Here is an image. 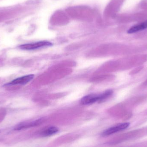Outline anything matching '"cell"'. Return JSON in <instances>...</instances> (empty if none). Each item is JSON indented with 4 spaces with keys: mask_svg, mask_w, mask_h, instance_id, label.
Listing matches in <instances>:
<instances>
[{
    "mask_svg": "<svg viewBox=\"0 0 147 147\" xmlns=\"http://www.w3.org/2000/svg\"><path fill=\"white\" fill-rule=\"evenodd\" d=\"M112 94V90H108L101 94H89L82 98L80 103L84 105H89L97 102H101L108 99Z\"/></svg>",
    "mask_w": 147,
    "mask_h": 147,
    "instance_id": "1",
    "label": "cell"
},
{
    "mask_svg": "<svg viewBox=\"0 0 147 147\" xmlns=\"http://www.w3.org/2000/svg\"><path fill=\"white\" fill-rule=\"evenodd\" d=\"M53 45V44L51 42L46 41H39L35 43L26 44L21 45L19 47L20 49L23 50H37L44 47H49Z\"/></svg>",
    "mask_w": 147,
    "mask_h": 147,
    "instance_id": "2",
    "label": "cell"
},
{
    "mask_svg": "<svg viewBox=\"0 0 147 147\" xmlns=\"http://www.w3.org/2000/svg\"><path fill=\"white\" fill-rule=\"evenodd\" d=\"M130 125L129 123H124L117 124L114 127H111L107 129L102 133V136H108L115 133H117L119 131H122L126 129Z\"/></svg>",
    "mask_w": 147,
    "mask_h": 147,
    "instance_id": "3",
    "label": "cell"
},
{
    "mask_svg": "<svg viewBox=\"0 0 147 147\" xmlns=\"http://www.w3.org/2000/svg\"><path fill=\"white\" fill-rule=\"evenodd\" d=\"M43 122V119H38L31 122H25L21 123L15 127L14 129L20 130L40 125Z\"/></svg>",
    "mask_w": 147,
    "mask_h": 147,
    "instance_id": "4",
    "label": "cell"
},
{
    "mask_svg": "<svg viewBox=\"0 0 147 147\" xmlns=\"http://www.w3.org/2000/svg\"><path fill=\"white\" fill-rule=\"evenodd\" d=\"M34 78V74H29L17 78L7 84V85H24L28 83Z\"/></svg>",
    "mask_w": 147,
    "mask_h": 147,
    "instance_id": "5",
    "label": "cell"
},
{
    "mask_svg": "<svg viewBox=\"0 0 147 147\" xmlns=\"http://www.w3.org/2000/svg\"><path fill=\"white\" fill-rule=\"evenodd\" d=\"M147 28V21L142 22L139 25H136L129 28L127 32L129 34H132L136 33L142 30H144Z\"/></svg>",
    "mask_w": 147,
    "mask_h": 147,
    "instance_id": "6",
    "label": "cell"
},
{
    "mask_svg": "<svg viewBox=\"0 0 147 147\" xmlns=\"http://www.w3.org/2000/svg\"><path fill=\"white\" fill-rule=\"evenodd\" d=\"M59 131V129L57 127H51L43 130L41 133V136L44 137L51 136L57 134Z\"/></svg>",
    "mask_w": 147,
    "mask_h": 147,
    "instance_id": "7",
    "label": "cell"
}]
</instances>
